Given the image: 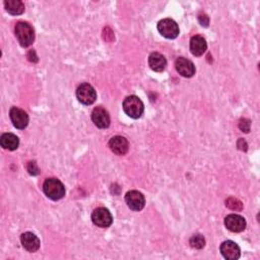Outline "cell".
Wrapping results in <instances>:
<instances>
[{
	"label": "cell",
	"mask_w": 260,
	"mask_h": 260,
	"mask_svg": "<svg viewBox=\"0 0 260 260\" xmlns=\"http://www.w3.org/2000/svg\"><path fill=\"white\" fill-rule=\"evenodd\" d=\"M14 33L21 47H29L34 43L35 32L30 24L25 23V21H19L15 25Z\"/></svg>",
	"instance_id": "obj_1"
},
{
	"label": "cell",
	"mask_w": 260,
	"mask_h": 260,
	"mask_svg": "<svg viewBox=\"0 0 260 260\" xmlns=\"http://www.w3.org/2000/svg\"><path fill=\"white\" fill-rule=\"evenodd\" d=\"M43 191L46 194V196L52 200H59L65 195L64 185L56 178L47 179L43 184Z\"/></svg>",
	"instance_id": "obj_2"
},
{
	"label": "cell",
	"mask_w": 260,
	"mask_h": 260,
	"mask_svg": "<svg viewBox=\"0 0 260 260\" xmlns=\"http://www.w3.org/2000/svg\"><path fill=\"white\" fill-rule=\"evenodd\" d=\"M124 112L133 119H138L141 117L144 111V106L142 101L136 96H129L125 98L123 102Z\"/></svg>",
	"instance_id": "obj_3"
},
{
	"label": "cell",
	"mask_w": 260,
	"mask_h": 260,
	"mask_svg": "<svg viewBox=\"0 0 260 260\" xmlns=\"http://www.w3.org/2000/svg\"><path fill=\"white\" fill-rule=\"evenodd\" d=\"M77 100L85 106H90L96 102L97 93L90 83H81L76 90Z\"/></svg>",
	"instance_id": "obj_4"
},
{
	"label": "cell",
	"mask_w": 260,
	"mask_h": 260,
	"mask_svg": "<svg viewBox=\"0 0 260 260\" xmlns=\"http://www.w3.org/2000/svg\"><path fill=\"white\" fill-rule=\"evenodd\" d=\"M158 30L160 34L167 39H176L179 35V27L175 20L165 18L159 21Z\"/></svg>",
	"instance_id": "obj_5"
},
{
	"label": "cell",
	"mask_w": 260,
	"mask_h": 260,
	"mask_svg": "<svg viewBox=\"0 0 260 260\" xmlns=\"http://www.w3.org/2000/svg\"><path fill=\"white\" fill-rule=\"evenodd\" d=\"M93 223L100 228H108L112 225L113 218L111 212L105 207H99L93 211Z\"/></svg>",
	"instance_id": "obj_6"
},
{
	"label": "cell",
	"mask_w": 260,
	"mask_h": 260,
	"mask_svg": "<svg viewBox=\"0 0 260 260\" xmlns=\"http://www.w3.org/2000/svg\"><path fill=\"white\" fill-rule=\"evenodd\" d=\"M125 201L128 207L134 211H140L145 204L144 196L141 192L137 190L128 191L125 195Z\"/></svg>",
	"instance_id": "obj_7"
},
{
	"label": "cell",
	"mask_w": 260,
	"mask_h": 260,
	"mask_svg": "<svg viewBox=\"0 0 260 260\" xmlns=\"http://www.w3.org/2000/svg\"><path fill=\"white\" fill-rule=\"evenodd\" d=\"M9 117L13 126L17 129H25L29 124L28 114L19 108L13 107L9 111Z\"/></svg>",
	"instance_id": "obj_8"
},
{
	"label": "cell",
	"mask_w": 260,
	"mask_h": 260,
	"mask_svg": "<svg viewBox=\"0 0 260 260\" xmlns=\"http://www.w3.org/2000/svg\"><path fill=\"white\" fill-rule=\"evenodd\" d=\"M92 120L94 124L101 129L108 128L110 125L109 113L103 107H97L92 112Z\"/></svg>",
	"instance_id": "obj_9"
},
{
	"label": "cell",
	"mask_w": 260,
	"mask_h": 260,
	"mask_svg": "<svg viewBox=\"0 0 260 260\" xmlns=\"http://www.w3.org/2000/svg\"><path fill=\"white\" fill-rule=\"evenodd\" d=\"M225 226L228 230L234 233H239L245 230L246 221L239 214H229L225 219Z\"/></svg>",
	"instance_id": "obj_10"
},
{
	"label": "cell",
	"mask_w": 260,
	"mask_h": 260,
	"mask_svg": "<svg viewBox=\"0 0 260 260\" xmlns=\"http://www.w3.org/2000/svg\"><path fill=\"white\" fill-rule=\"evenodd\" d=\"M175 66L178 73L184 77H191L195 74V66L192 61H190L189 59H186L184 57L177 58Z\"/></svg>",
	"instance_id": "obj_11"
},
{
	"label": "cell",
	"mask_w": 260,
	"mask_h": 260,
	"mask_svg": "<svg viewBox=\"0 0 260 260\" xmlns=\"http://www.w3.org/2000/svg\"><path fill=\"white\" fill-rule=\"evenodd\" d=\"M109 146L111 148V150L113 151L114 154L118 155V156H124L129 148V144L128 141L125 137L120 136V135H116L114 137H112L109 141Z\"/></svg>",
	"instance_id": "obj_12"
},
{
	"label": "cell",
	"mask_w": 260,
	"mask_h": 260,
	"mask_svg": "<svg viewBox=\"0 0 260 260\" xmlns=\"http://www.w3.org/2000/svg\"><path fill=\"white\" fill-rule=\"evenodd\" d=\"M207 49V44H206V41L205 39L200 36V35H196L191 38L190 41V51L194 56H201L205 53Z\"/></svg>",
	"instance_id": "obj_13"
},
{
	"label": "cell",
	"mask_w": 260,
	"mask_h": 260,
	"mask_svg": "<svg viewBox=\"0 0 260 260\" xmlns=\"http://www.w3.org/2000/svg\"><path fill=\"white\" fill-rule=\"evenodd\" d=\"M221 253L228 260H236L240 257V248L233 241H225L221 245Z\"/></svg>",
	"instance_id": "obj_14"
},
{
	"label": "cell",
	"mask_w": 260,
	"mask_h": 260,
	"mask_svg": "<svg viewBox=\"0 0 260 260\" xmlns=\"http://www.w3.org/2000/svg\"><path fill=\"white\" fill-rule=\"evenodd\" d=\"M20 241L21 244H23V247L29 252H36L40 248L39 238L31 232H27L21 235Z\"/></svg>",
	"instance_id": "obj_15"
},
{
	"label": "cell",
	"mask_w": 260,
	"mask_h": 260,
	"mask_svg": "<svg viewBox=\"0 0 260 260\" xmlns=\"http://www.w3.org/2000/svg\"><path fill=\"white\" fill-rule=\"evenodd\" d=\"M148 65L154 71L161 72L167 66V60L161 53L153 52L148 57Z\"/></svg>",
	"instance_id": "obj_16"
},
{
	"label": "cell",
	"mask_w": 260,
	"mask_h": 260,
	"mask_svg": "<svg viewBox=\"0 0 260 260\" xmlns=\"http://www.w3.org/2000/svg\"><path fill=\"white\" fill-rule=\"evenodd\" d=\"M0 144L5 149L14 150L18 147L19 139L13 133H4L1 135V138H0Z\"/></svg>",
	"instance_id": "obj_17"
},
{
	"label": "cell",
	"mask_w": 260,
	"mask_h": 260,
	"mask_svg": "<svg viewBox=\"0 0 260 260\" xmlns=\"http://www.w3.org/2000/svg\"><path fill=\"white\" fill-rule=\"evenodd\" d=\"M4 6L6 11L12 15H18L25 11V4L20 0H6Z\"/></svg>",
	"instance_id": "obj_18"
},
{
	"label": "cell",
	"mask_w": 260,
	"mask_h": 260,
	"mask_svg": "<svg viewBox=\"0 0 260 260\" xmlns=\"http://www.w3.org/2000/svg\"><path fill=\"white\" fill-rule=\"evenodd\" d=\"M190 245L195 249H202L205 246V240L201 235H194L190 239Z\"/></svg>",
	"instance_id": "obj_19"
},
{
	"label": "cell",
	"mask_w": 260,
	"mask_h": 260,
	"mask_svg": "<svg viewBox=\"0 0 260 260\" xmlns=\"http://www.w3.org/2000/svg\"><path fill=\"white\" fill-rule=\"evenodd\" d=\"M226 205L232 209V210H238V211H240L242 210L243 208V204L242 202L239 200V199H237V198H234V197H230L226 200Z\"/></svg>",
	"instance_id": "obj_20"
},
{
	"label": "cell",
	"mask_w": 260,
	"mask_h": 260,
	"mask_svg": "<svg viewBox=\"0 0 260 260\" xmlns=\"http://www.w3.org/2000/svg\"><path fill=\"white\" fill-rule=\"evenodd\" d=\"M239 128L243 132L248 133L250 130V121L248 119H241L239 122Z\"/></svg>",
	"instance_id": "obj_21"
},
{
	"label": "cell",
	"mask_w": 260,
	"mask_h": 260,
	"mask_svg": "<svg viewBox=\"0 0 260 260\" xmlns=\"http://www.w3.org/2000/svg\"><path fill=\"white\" fill-rule=\"evenodd\" d=\"M28 170L30 172V174L32 175H36L39 173V170H38V167L36 165L35 162H30L29 165H28Z\"/></svg>",
	"instance_id": "obj_22"
},
{
	"label": "cell",
	"mask_w": 260,
	"mask_h": 260,
	"mask_svg": "<svg viewBox=\"0 0 260 260\" xmlns=\"http://www.w3.org/2000/svg\"><path fill=\"white\" fill-rule=\"evenodd\" d=\"M198 19H199V21H200V24L202 25V26H204V27H207L208 26V24H209V19H208V17L205 15V14H200L199 16H198Z\"/></svg>",
	"instance_id": "obj_23"
},
{
	"label": "cell",
	"mask_w": 260,
	"mask_h": 260,
	"mask_svg": "<svg viewBox=\"0 0 260 260\" xmlns=\"http://www.w3.org/2000/svg\"><path fill=\"white\" fill-rule=\"evenodd\" d=\"M247 143H246V141L244 140V139H239V140H238V147H239L240 149H242V150H247Z\"/></svg>",
	"instance_id": "obj_24"
}]
</instances>
